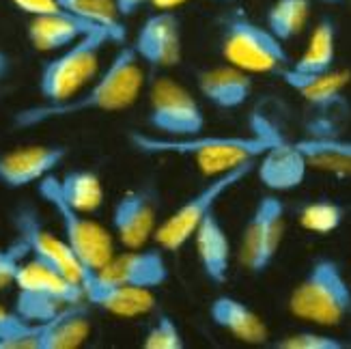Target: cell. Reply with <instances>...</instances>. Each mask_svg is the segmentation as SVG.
Wrapping results in <instances>:
<instances>
[{
  "label": "cell",
  "mask_w": 351,
  "mask_h": 349,
  "mask_svg": "<svg viewBox=\"0 0 351 349\" xmlns=\"http://www.w3.org/2000/svg\"><path fill=\"white\" fill-rule=\"evenodd\" d=\"M254 171H256V160L241 164L228 173L213 175L201 190L183 201L173 214L158 226L154 233L156 244L162 250H169V252H177L179 248H183L190 239H194V233L198 231V226L203 224V220L216 211V205L233 188H237L243 179H248Z\"/></svg>",
  "instance_id": "obj_7"
},
{
  "label": "cell",
  "mask_w": 351,
  "mask_h": 349,
  "mask_svg": "<svg viewBox=\"0 0 351 349\" xmlns=\"http://www.w3.org/2000/svg\"><path fill=\"white\" fill-rule=\"evenodd\" d=\"M108 43H117L108 30H95L67 45L56 56L45 60L39 69V95L45 104H58L95 80L101 52Z\"/></svg>",
  "instance_id": "obj_5"
},
{
  "label": "cell",
  "mask_w": 351,
  "mask_h": 349,
  "mask_svg": "<svg viewBox=\"0 0 351 349\" xmlns=\"http://www.w3.org/2000/svg\"><path fill=\"white\" fill-rule=\"evenodd\" d=\"M9 67H11V60H9L7 52L0 50V80H3L5 75L9 73Z\"/></svg>",
  "instance_id": "obj_36"
},
{
  "label": "cell",
  "mask_w": 351,
  "mask_h": 349,
  "mask_svg": "<svg viewBox=\"0 0 351 349\" xmlns=\"http://www.w3.org/2000/svg\"><path fill=\"white\" fill-rule=\"evenodd\" d=\"M343 220H345L343 205L328 201V199L304 205L298 214V222L302 229H306L311 233H319V235L334 233L343 224Z\"/></svg>",
  "instance_id": "obj_29"
},
{
  "label": "cell",
  "mask_w": 351,
  "mask_h": 349,
  "mask_svg": "<svg viewBox=\"0 0 351 349\" xmlns=\"http://www.w3.org/2000/svg\"><path fill=\"white\" fill-rule=\"evenodd\" d=\"M13 229L15 235H20L28 244L30 256H35L41 263L50 265L52 269L80 285L84 265L75 256L65 237H58L50 229H45L33 205H20L13 211Z\"/></svg>",
  "instance_id": "obj_11"
},
{
  "label": "cell",
  "mask_w": 351,
  "mask_h": 349,
  "mask_svg": "<svg viewBox=\"0 0 351 349\" xmlns=\"http://www.w3.org/2000/svg\"><path fill=\"white\" fill-rule=\"evenodd\" d=\"M90 335L86 302L71 304L54 320L37 324L30 335V349H73L86 343Z\"/></svg>",
  "instance_id": "obj_21"
},
{
  "label": "cell",
  "mask_w": 351,
  "mask_h": 349,
  "mask_svg": "<svg viewBox=\"0 0 351 349\" xmlns=\"http://www.w3.org/2000/svg\"><path fill=\"white\" fill-rule=\"evenodd\" d=\"M80 287L88 306L114 317H141L156 309V296L151 289L106 280L88 267L82 269Z\"/></svg>",
  "instance_id": "obj_14"
},
{
  "label": "cell",
  "mask_w": 351,
  "mask_h": 349,
  "mask_svg": "<svg viewBox=\"0 0 351 349\" xmlns=\"http://www.w3.org/2000/svg\"><path fill=\"white\" fill-rule=\"evenodd\" d=\"M15 287H18V296H15L13 309L30 324H45L54 320L63 309L84 302L82 287L78 282L30 254L20 265Z\"/></svg>",
  "instance_id": "obj_6"
},
{
  "label": "cell",
  "mask_w": 351,
  "mask_h": 349,
  "mask_svg": "<svg viewBox=\"0 0 351 349\" xmlns=\"http://www.w3.org/2000/svg\"><path fill=\"white\" fill-rule=\"evenodd\" d=\"M149 128L160 136H190L205 130L198 99L173 78H158L149 91Z\"/></svg>",
  "instance_id": "obj_10"
},
{
  "label": "cell",
  "mask_w": 351,
  "mask_h": 349,
  "mask_svg": "<svg viewBox=\"0 0 351 349\" xmlns=\"http://www.w3.org/2000/svg\"><path fill=\"white\" fill-rule=\"evenodd\" d=\"M28 254H30L28 244L20 235H15L7 246L0 248V291L15 285L20 265L24 263Z\"/></svg>",
  "instance_id": "obj_31"
},
{
  "label": "cell",
  "mask_w": 351,
  "mask_h": 349,
  "mask_svg": "<svg viewBox=\"0 0 351 349\" xmlns=\"http://www.w3.org/2000/svg\"><path fill=\"white\" fill-rule=\"evenodd\" d=\"M114 3L121 18H130V15L138 13L145 5H149L151 0H114Z\"/></svg>",
  "instance_id": "obj_34"
},
{
  "label": "cell",
  "mask_w": 351,
  "mask_h": 349,
  "mask_svg": "<svg viewBox=\"0 0 351 349\" xmlns=\"http://www.w3.org/2000/svg\"><path fill=\"white\" fill-rule=\"evenodd\" d=\"M37 192L41 199L52 207L56 214L63 237L80 259V263L88 269H101L114 254V239L110 231L101 226L97 220L86 218L84 211L71 207L58 188V177L48 175L37 184Z\"/></svg>",
  "instance_id": "obj_8"
},
{
  "label": "cell",
  "mask_w": 351,
  "mask_h": 349,
  "mask_svg": "<svg viewBox=\"0 0 351 349\" xmlns=\"http://www.w3.org/2000/svg\"><path fill=\"white\" fill-rule=\"evenodd\" d=\"M285 239V203L274 194H265L254 205L243 226L239 261L250 274H263L276 261Z\"/></svg>",
  "instance_id": "obj_9"
},
{
  "label": "cell",
  "mask_w": 351,
  "mask_h": 349,
  "mask_svg": "<svg viewBox=\"0 0 351 349\" xmlns=\"http://www.w3.org/2000/svg\"><path fill=\"white\" fill-rule=\"evenodd\" d=\"M141 63L158 69H171L179 65L183 54L181 20L175 9H158L141 24L132 43Z\"/></svg>",
  "instance_id": "obj_12"
},
{
  "label": "cell",
  "mask_w": 351,
  "mask_h": 349,
  "mask_svg": "<svg viewBox=\"0 0 351 349\" xmlns=\"http://www.w3.org/2000/svg\"><path fill=\"white\" fill-rule=\"evenodd\" d=\"M58 5L90 24H97L106 30H110L117 37L119 45L125 43L128 30L123 18L119 15L114 0H58Z\"/></svg>",
  "instance_id": "obj_27"
},
{
  "label": "cell",
  "mask_w": 351,
  "mask_h": 349,
  "mask_svg": "<svg viewBox=\"0 0 351 349\" xmlns=\"http://www.w3.org/2000/svg\"><path fill=\"white\" fill-rule=\"evenodd\" d=\"M196 82L203 97L222 110L241 108L250 99L254 88L252 73L243 71L231 63L203 69L196 75Z\"/></svg>",
  "instance_id": "obj_20"
},
{
  "label": "cell",
  "mask_w": 351,
  "mask_h": 349,
  "mask_svg": "<svg viewBox=\"0 0 351 349\" xmlns=\"http://www.w3.org/2000/svg\"><path fill=\"white\" fill-rule=\"evenodd\" d=\"M276 349H345L347 345L330 335H322V332H313V330H302L293 332V335H287L280 341L274 343Z\"/></svg>",
  "instance_id": "obj_32"
},
{
  "label": "cell",
  "mask_w": 351,
  "mask_h": 349,
  "mask_svg": "<svg viewBox=\"0 0 351 349\" xmlns=\"http://www.w3.org/2000/svg\"><path fill=\"white\" fill-rule=\"evenodd\" d=\"M295 143L306 154L311 169L337 177H351V139H343L339 134H311Z\"/></svg>",
  "instance_id": "obj_24"
},
{
  "label": "cell",
  "mask_w": 351,
  "mask_h": 349,
  "mask_svg": "<svg viewBox=\"0 0 351 349\" xmlns=\"http://www.w3.org/2000/svg\"><path fill=\"white\" fill-rule=\"evenodd\" d=\"M69 149L63 145H26L0 154V186L22 190L39 184L65 162Z\"/></svg>",
  "instance_id": "obj_13"
},
{
  "label": "cell",
  "mask_w": 351,
  "mask_h": 349,
  "mask_svg": "<svg viewBox=\"0 0 351 349\" xmlns=\"http://www.w3.org/2000/svg\"><path fill=\"white\" fill-rule=\"evenodd\" d=\"M58 188L63 199L84 214L99 209L104 203L101 179L93 171H69L58 177Z\"/></svg>",
  "instance_id": "obj_26"
},
{
  "label": "cell",
  "mask_w": 351,
  "mask_h": 349,
  "mask_svg": "<svg viewBox=\"0 0 351 349\" xmlns=\"http://www.w3.org/2000/svg\"><path fill=\"white\" fill-rule=\"evenodd\" d=\"M95 30H106V28H101L97 24H90L86 20H80V18H65V15H35V18L28 22L26 35L35 50L60 52V50H65L67 45L78 41L80 37H84L88 33H95Z\"/></svg>",
  "instance_id": "obj_23"
},
{
  "label": "cell",
  "mask_w": 351,
  "mask_h": 349,
  "mask_svg": "<svg viewBox=\"0 0 351 349\" xmlns=\"http://www.w3.org/2000/svg\"><path fill=\"white\" fill-rule=\"evenodd\" d=\"M145 349H181L183 337L177 322L171 315H160L158 320L149 326L143 339Z\"/></svg>",
  "instance_id": "obj_30"
},
{
  "label": "cell",
  "mask_w": 351,
  "mask_h": 349,
  "mask_svg": "<svg viewBox=\"0 0 351 349\" xmlns=\"http://www.w3.org/2000/svg\"><path fill=\"white\" fill-rule=\"evenodd\" d=\"M289 311L302 322L332 328L351 315V285L341 265L330 256H317L289 296Z\"/></svg>",
  "instance_id": "obj_3"
},
{
  "label": "cell",
  "mask_w": 351,
  "mask_h": 349,
  "mask_svg": "<svg viewBox=\"0 0 351 349\" xmlns=\"http://www.w3.org/2000/svg\"><path fill=\"white\" fill-rule=\"evenodd\" d=\"M194 246L205 278L216 287L224 285L228 276H231L233 248L216 211L209 214L203 220V224L198 226V231L194 233Z\"/></svg>",
  "instance_id": "obj_19"
},
{
  "label": "cell",
  "mask_w": 351,
  "mask_h": 349,
  "mask_svg": "<svg viewBox=\"0 0 351 349\" xmlns=\"http://www.w3.org/2000/svg\"><path fill=\"white\" fill-rule=\"evenodd\" d=\"M35 328V324L26 322L22 315L5 309L3 304H0V343L3 341H11V339H18L22 335H26V332H30Z\"/></svg>",
  "instance_id": "obj_33"
},
{
  "label": "cell",
  "mask_w": 351,
  "mask_h": 349,
  "mask_svg": "<svg viewBox=\"0 0 351 349\" xmlns=\"http://www.w3.org/2000/svg\"><path fill=\"white\" fill-rule=\"evenodd\" d=\"M311 171L306 154L298 143L280 139L256 160V177L271 192H291L304 184Z\"/></svg>",
  "instance_id": "obj_17"
},
{
  "label": "cell",
  "mask_w": 351,
  "mask_h": 349,
  "mask_svg": "<svg viewBox=\"0 0 351 349\" xmlns=\"http://www.w3.org/2000/svg\"><path fill=\"white\" fill-rule=\"evenodd\" d=\"M183 3H188V0H151L156 9H177ZM218 3H237V0H218Z\"/></svg>",
  "instance_id": "obj_35"
},
{
  "label": "cell",
  "mask_w": 351,
  "mask_h": 349,
  "mask_svg": "<svg viewBox=\"0 0 351 349\" xmlns=\"http://www.w3.org/2000/svg\"><path fill=\"white\" fill-rule=\"evenodd\" d=\"M278 75L289 88H293L304 101L311 104L319 112L328 115L345 106L343 91L349 82V73L345 71L332 69L326 73H302L289 65Z\"/></svg>",
  "instance_id": "obj_18"
},
{
  "label": "cell",
  "mask_w": 351,
  "mask_h": 349,
  "mask_svg": "<svg viewBox=\"0 0 351 349\" xmlns=\"http://www.w3.org/2000/svg\"><path fill=\"white\" fill-rule=\"evenodd\" d=\"M145 84V73L141 58L132 45L121 43V48L112 56L95 80L86 84L80 93L58 104H33L13 115V125L20 130L39 128L60 119H71L84 112H121L128 110L141 97Z\"/></svg>",
  "instance_id": "obj_1"
},
{
  "label": "cell",
  "mask_w": 351,
  "mask_h": 349,
  "mask_svg": "<svg viewBox=\"0 0 351 349\" xmlns=\"http://www.w3.org/2000/svg\"><path fill=\"white\" fill-rule=\"evenodd\" d=\"M106 280L138 287V289H158L169 280L171 272L166 263L162 248H128L121 254H112V259L101 269H95Z\"/></svg>",
  "instance_id": "obj_16"
},
{
  "label": "cell",
  "mask_w": 351,
  "mask_h": 349,
  "mask_svg": "<svg viewBox=\"0 0 351 349\" xmlns=\"http://www.w3.org/2000/svg\"><path fill=\"white\" fill-rule=\"evenodd\" d=\"M220 52L226 63L248 73H280L293 63L285 41L243 11H228L220 22Z\"/></svg>",
  "instance_id": "obj_4"
},
{
  "label": "cell",
  "mask_w": 351,
  "mask_h": 349,
  "mask_svg": "<svg viewBox=\"0 0 351 349\" xmlns=\"http://www.w3.org/2000/svg\"><path fill=\"white\" fill-rule=\"evenodd\" d=\"M311 15V0H276L265 15V26L280 41L298 37Z\"/></svg>",
  "instance_id": "obj_28"
},
{
  "label": "cell",
  "mask_w": 351,
  "mask_h": 349,
  "mask_svg": "<svg viewBox=\"0 0 351 349\" xmlns=\"http://www.w3.org/2000/svg\"><path fill=\"white\" fill-rule=\"evenodd\" d=\"M337 60V24L332 18H322L313 28L306 48L293 60L291 67L302 73H326Z\"/></svg>",
  "instance_id": "obj_25"
},
{
  "label": "cell",
  "mask_w": 351,
  "mask_h": 349,
  "mask_svg": "<svg viewBox=\"0 0 351 349\" xmlns=\"http://www.w3.org/2000/svg\"><path fill=\"white\" fill-rule=\"evenodd\" d=\"M322 3H328V5H334V3H343V0H322Z\"/></svg>",
  "instance_id": "obj_37"
},
{
  "label": "cell",
  "mask_w": 351,
  "mask_h": 349,
  "mask_svg": "<svg viewBox=\"0 0 351 349\" xmlns=\"http://www.w3.org/2000/svg\"><path fill=\"white\" fill-rule=\"evenodd\" d=\"M112 231L125 248H143L156 233L158 199L151 188L130 190L112 207Z\"/></svg>",
  "instance_id": "obj_15"
},
{
  "label": "cell",
  "mask_w": 351,
  "mask_h": 349,
  "mask_svg": "<svg viewBox=\"0 0 351 349\" xmlns=\"http://www.w3.org/2000/svg\"><path fill=\"white\" fill-rule=\"evenodd\" d=\"M209 320L233 339L248 345H263L269 339L265 322L246 302L233 296H218L209 304Z\"/></svg>",
  "instance_id": "obj_22"
},
{
  "label": "cell",
  "mask_w": 351,
  "mask_h": 349,
  "mask_svg": "<svg viewBox=\"0 0 351 349\" xmlns=\"http://www.w3.org/2000/svg\"><path fill=\"white\" fill-rule=\"evenodd\" d=\"M282 136L276 132H256L248 136L235 134H190V136H160L147 132H132L130 143L143 156H175L192 160L198 171L213 177L258 160L276 145Z\"/></svg>",
  "instance_id": "obj_2"
}]
</instances>
